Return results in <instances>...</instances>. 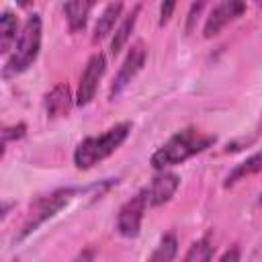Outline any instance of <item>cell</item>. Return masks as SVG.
Returning a JSON list of instances; mask_svg holds the SVG:
<instances>
[{"mask_svg": "<svg viewBox=\"0 0 262 262\" xmlns=\"http://www.w3.org/2000/svg\"><path fill=\"white\" fill-rule=\"evenodd\" d=\"M217 141L215 133H205L192 125L182 127L180 131H176L174 135H170L149 158V164L154 170L162 172L168 170L172 166L184 164L186 160L207 151L209 147H213Z\"/></svg>", "mask_w": 262, "mask_h": 262, "instance_id": "6da1fadb", "label": "cell"}, {"mask_svg": "<svg viewBox=\"0 0 262 262\" xmlns=\"http://www.w3.org/2000/svg\"><path fill=\"white\" fill-rule=\"evenodd\" d=\"M131 127L133 125L129 121H123V123H117V125L108 127L100 135L84 137L74 149V156H72L74 158V166L78 170H90L96 164H100L106 158H111L125 143V139L131 133Z\"/></svg>", "mask_w": 262, "mask_h": 262, "instance_id": "7a4b0ae2", "label": "cell"}, {"mask_svg": "<svg viewBox=\"0 0 262 262\" xmlns=\"http://www.w3.org/2000/svg\"><path fill=\"white\" fill-rule=\"evenodd\" d=\"M41 41H43L41 14L31 12L27 16V20L23 23V29H20V35L14 43V49L10 51V55L6 57L4 66H2V78L12 80V78L20 76L23 72H27L39 57Z\"/></svg>", "mask_w": 262, "mask_h": 262, "instance_id": "3957f363", "label": "cell"}, {"mask_svg": "<svg viewBox=\"0 0 262 262\" xmlns=\"http://www.w3.org/2000/svg\"><path fill=\"white\" fill-rule=\"evenodd\" d=\"M78 188L74 186H61V188H55L39 199H35L27 211V217L20 225V229L16 231L14 235V242H23L27 239L31 233H35L45 221H49L51 217H55L74 196H76Z\"/></svg>", "mask_w": 262, "mask_h": 262, "instance_id": "277c9868", "label": "cell"}, {"mask_svg": "<svg viewBox=\"0 0 262 262\" xmlns=\"http://www.w3.org/2000/svg\"><path fill=\"white\" fill-rule=\"evenodd\" d=\"M147 196H145V190H137L131 199H127L119 213H117V221H115V229L121 237H137L139 231H141V221H143V215H145V209H147Z\"/></svg>", "mask_w": 262, "mask_h": 262, "instance_id": "5b68a950", "label": "cell"}, {"mask_svg": "<svg viewBox=\"0 0 262 262\" xmlns=\"http://www.w3.org/2000/svg\"><path fill=\"white\" fill-rule=\"evenodd\" d=\"M145 61H147V47H145L143 41H135L129 47V51H127V55H125L117 76L113 78V84H111V90H108V98L111 100H115L135 80V76L143 70Z\"/></svg>", "mask_w": 262, "mask_h": 262, "instance_id": "8992f818", "label": "cell"}, {"mask_svg": "<svg viewBox=\"0 0 262 262\" xmlns=\"http://www.w3.org/2000/svg\"><path fill=\"white\" fill-rule=\"evenodd\" d=\"M104 70H106L104 53H100V51L92 53L88 57L82 74H80V82H78V88H76V106H86L94 100L98 84L104 76Z\"/></svg>", "mask_w": 262, "mask_h": 262, "instance_id": "52a82bcc", "label": "cell"}, {"mask_svg": "<svg viewBox=\"0 0 262 262\" xmlns=\"http://www.w3.org/2000/svg\"><path fill=\"white\" fill-rule=\"evenodd\" d=\"M246 2H239V0H223L219 4H215L207 18H205V25H203V37L205 39H213L217 37L229 23L237 20L244 12H246Z\"/></svg>", "mask_w": 262, "mask_h": 262, "instance_id": "ba28073f", "label": "cell"}, {"mask_svg": "<svg viewBox=\"0 0 262 262\" xmlns=\"http://www.w3.org/2000/svg\"><path fill=\"white\" fill-rule=\"evenodd\" d=\"M178 186H180V176L176 172H170V170L158 172L149 180V184L143 186L145 196H147V205L149 207H162V205L170 203L172 196L176 194Z\"/></svg>", "mask_w": 262, "mask_h": 262, "instance_id": "9c48e42d", "label": "cell"}, {"mask_svg": "<svg viewBox=\"0 0 262 262\" xmlns=\"http://www.w3.org/2000/svg\"><path fill=\"white\" fill-rule=\"evenodd\" d=\"M76 104V96L72 94L70 86L66 82L55 84L45 96H43V108L49 119H61L68 117L72 106Z\"/></svg>", "mask_w": 262, "mask_h": 262, "instance_id": "30bf717a", "label": "cell"}, {"mask_svg": "<svg viewBox=\"0 0 262 262\" xmlns=\"http://www.w3.org/2000/svg\"><path fill=\"white\" fill-rule=\"evenodd\" d=\"M258 172H262V147L258 151H254L252 156H248L246 160H242L239 164H235L229 170V174L225 176L223 186L225 188H231L237 182H242V180H246V178H250V176H254Z\"/></svg>", "mask_w": 262, "mask_h": 262, "instance_id": "8fae6325", "label": "cell"}, {"mask_svg": "<svg viewBox=\"0 0 262 262\" xmlns=\"http://www.w3.org/2000/svg\"><path fill=\"white\" fill-rule=\"evenodd\" d=\"M125 4L123 2H111L102 8L100 16L96 18V25H94V31H92V43H98L102 41L104 37H108L117 25V20L121 18V12H123Z\"/></svg>", "mask_w": 262, "mask_h": 262, "instance_id": "7c38bea8", "label": "cell"}, {"mask_svg": "<svg viewBox=\"0 0 262 262\" xmlns=\"http://www.w3.org/2000/svg\"><path fill=\"white\" fill-rule=\"evenodd\" d=\"M20 25H18V16L12 10H2L0 12V53L2 55H10V51L14 49V43L20 35Z\"/></svg>", "mask_w": 262, "mask_h": 262, "instance_id": "4fadbf2b", "label": "cell"}, {"mask_svg": "<svg viewBox=\"0 0 262 262\" xmlns=\"http://www.w3.org/2000/svg\"><path fill=\"white\" fill-rule=\"evenodd\" d=\"M139 12H141V4L137 2V4H133V8L121 18V23H119V27L115 29L113 39H111V55H119L121 49L127 45V41H129L133 29H135V23H137Z\"/></svg>", "mask_w": 262, "mask_h": 262, "instance_id": "5bb4252c", "label": "cell"}, {"mask_svg": "<svg viewBox=\"0 0 262 262\" xmlns=\"http://www.w3.org/2000/svg\"><path fill=\"white\" fill-rule=\"evenodd\" d=\"M92 8H94V2H84V0H76V2H66L63 4V12H66V20H68L70 33H78V31H82L86 27Z\"/></svg>", "mask_w": 262, "mask_h": 262, "instance_id": "9a60e30c", "label": "cell"}, {"mask_svg": "<svg viewBox=\"0 0 262 262\" xmlns=\"http://www.w3.org/2000/svg\"><path fill=\"white\" fill-rule=\"evenodd\" d=\"M176 254H178V237L174 231H166L160 237L154 252L145 258V262H174Z\"/></svg>", "mask_w": 262, "mask_h": 262, "instance_id": "2e32d148", "label": "cell"}, {"mask_svg": "<svg viewBox=\"0 0 262 262\" xmlns=\"http://www.w3.org/2000/svg\"><path fill=\"white\" fill-rule=\"evenodd\" d=\"M213 254H215V246H213L211 235H203L190 244V248L186 250L180 262H211Z\"/></svg>", "mask_w": 262, "mask_h": 262, "instance_id": "e0dca14e", "label": "cell"}, {"mask_svg": "<svg viewBox=\"0 0 262 262\" xmlns=\"http://www.w3.org/2000/svg\"><path fill=\"white\" fill-rule=\"evenodd\" d=\"M27 135V125L25 123H14L10 127H4L2 129V156L8 147L10 141H16V139H23Z\"/></svg>", "mask_w": 262, "mask_h": 262, "instance_id": "ac0fdd59", "label": "cell"}, {"mask_svg": "<svg viewBox=\"0 0 262 262\" xmlns=\"http://www.w3.org/2000/svg\"><path fill=\"white\" fill-rule=\"evenodd\" d=\"M203 8H205V2H192V4H190L188 16H186V33H190V31L196 27V16L201 14Z\"/></svg>", "mask_w": 262, "mask_h": 262, "instance_id": "d6986e66", "label": "cell"}, {"mask_svg": "<svg viewBox=\"0 0 262 262\" xmlns=\"http://www.w3.org/2000/svg\"><path fill=\"white\" fill-rule=\"evenodd\" d=\"M174 8H176V2H164V4L160 6V18H158V25H160V27L168 25V20H170Z\"/></svg>", "mask_w": 262, "mask_h": 262, "instance_id": "ffe728a7", "label": "cell"}, {"mask_svg": "<svg viewBox=\"0 0 262 262\" xmlns=\"http://www.w3.org/2000/svg\"><path fill=\"white\" fill-rule=\"evenodd\" d=\"M242 260V250H239V246H231V248H227L223 254H221V258L217 260V262H239Z\"/></svg>", "mask_w": 262, "mask_h": 262, "instance_id": "44dd1931", "label": "cell"}, {"mask_svg": "<svg viewBox=\"0 0 262 262\" xmlns=\"http://www.w3.org/2000/svg\"><path fill=\"white\" fill-rule=\"evenodd\" d=\"M94 258H96V248H94V246H86V248L74 258V262H94Z\"/></svg>", "mask_w": 262, "mask_h": 262, "instance_id": "7402d4cb", "label": "cell"}, {"mask_svg": "<svg viewBox=\"0 0 262 262\" xmlns=\"http://www.w3.org/2000/svg\"><path fill=\"white\" fill-rule=\"evenodd\" d=\"M260 205H262V192H260Z\"/></svg>", "mask_w": 262, "mask_h": 262, "instance_id": "603a6c76", "label": "cell"}]
</instances>
